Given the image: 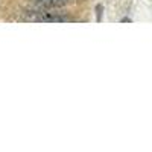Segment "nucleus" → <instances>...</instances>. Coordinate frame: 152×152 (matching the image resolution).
<instances>
[{
	"label": "nucleus",
	"instance_id": "f257e3e1",
	"mask_svg": "<svg viewBox=\"0 0 152 152\" xmlns=\"http://www.w3.org/2000/svg\"><path fill=\"white\" fill-rule=\"evenodd\" d=\"M37 21H44V23H62V21H70L69 17L64 15H56L52 12H41V15L38 14Z\"/></svg>",
	"mask_w": 152,
	"mask_h": 152
},
{
	"label": "nucleus",
	"instance_id": "f03ea898",
	"mask_svg": "<svg viewBox=\"0 0 152 152\" xmlns=\"http://www.w3.org/2000/svg\"><path fill=\"white\" fill-rule=\"evenodd\" d=\"M96 11H97V21L102 20V11H104V6L102 5H97L96 6Z\"/></svg>",
	"mask_w": 152,
	"mask_h": 152
},
{
	"label": "nucleus",
	"instance_id": "7ed1b4c3",
	"mask_svg": "<svg viewBox=\"0 0 152 152\" xmlns=\"http://www.w3.org/2000/svg\"><path fill=\"white\" fill-rule=\"evenodd\" d=\"M120 21H122V23H131L132 20H131V18H128V17H125V18H122Z\"/></svg>",
	"mask_w": 152,
	"mask_h": 152
}]
</instances>
